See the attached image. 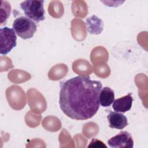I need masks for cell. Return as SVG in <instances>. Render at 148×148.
Listing matches in <instances>:
<instances>
[{"label": "cell", "mask_w": 148, "mask_h": 148, "mask_svg": "<svg viewBox=\"0 0 148 148\" xmlns=\"http://www.w3.org/2000/svg\"><path fill=\"white\" fill-rule=\"evenodd\" d=\"M88 147H104L106 148V146L101 140H98L95 138H94L92 139V140L90 142V145L88 146Z\"/></svg>", "instance_id": "obj_10"}, {"label": "cell", "mask_w": 148, "mask_h": 148, "mask_svg": "<svg viewBox=\"0 0 148 148\" xmlns=\"http://www.w3.org/2000/svg\"><path fill=\"white\" fill-rule=\"evenodd\" d=\"M107 119L109 127L111 128L122 130L128 124L127 117L120 112H110L108 114Z\"/></svg>", "instance_id": "obj_6"}, {"label": "cell", "mask_w": 148, "mask_h": 148, "mask_svg": "<svg viewBox=\"0 0 148 148\" xmlns=\"http://www.w3.org/2000/svg\"><path fill=\"white\" fill-rule=\"evenodd\" d=\"M109 147L132 148L134 140L131 135L127 131H120L118 134L108 140Z\"/></svg>", "instance_id": "obj_5"}, {"label": "cell", "mask_w": 148, "mask_h": 148, "mask_svg": "<svg viewBox=\"0 0 148 148\" xmlns=\"http://www.w3.org/2000/svg\"><path fill=\"white\" fill-rule=\"evenodd\" d=\"M86 24L87 31L91 34H99L103 29V21L95 15L87 18Z\"/></svg>", "instance_id": "obj_8"}, {"label": "cell", "mask_w": 148, "mask_h": 148, "mask_svg": "<svg viewBox=\"0 0 148 148\" xmlns=\"http://www.w3.org/2000/svg\"><path fill=\"white\" fill-rule=\"evenodd\" d=\"M132 102V93H128L125 96L114 100L112 107L115 112L125 113L131 109Z\"/></svg>", "instance_id": "obj_7"}, {"label": "cell", "mask_w": 148, "mask_h": 148, "mask_svg": "<svg viewBox=\"0 0 148 148\" xmlns=\"http://www.w3.org/2000/svg\"><path fill=\"white\" fill-rule=\"evenodd\" d=\"M100 81L77 76L60 83L59 105L68 117L76 120L91 119L99 108Z\"/></svg>", "instance_id": "obj_1"}, {"label": "cell", "mask_w": 148, "mask_h": 148, "mask_svg": "<svg viewBox=\"0 0 148 148\" xmlns=\"http://www.w3.org/2000/svg\"><path fill=\"white\" fill-rule=\"evenodd\" d=\"M12 27L16 34L23 39L32 38L37 30L36 23L25 16L16 18L13 21Z\"/></svg>", "instance_id": "obj_3"}, {"label": "cell", "mask_w": 148, "mask_h": 148, "mask_svg": "<svg viewBox=\"0 0 148 148\" xmlns=\"http://www.w3.org/2000/svg\"><path fill=\"white\" fill-rule=\"evenodd\" d=\"M99 103L102 107H108L114 100V92L109 87H103L99 94Z\"/></svg>", "instance_id": "obj_9"}, {"label": "cell", "mask_w": 148, "mask_h": 148, "mask_svg": "<svg viewBox=\"0 0 148 148\" xmlns=\"http://www.w3.org/2000/svg\"><path fill=\"white\" fill-rule=\"evenodd\" d=\"M17 45V36L13 28L4 27L0 29V53L7 54Z\"/></svg>", "instance_id": "obj_4"}, {"label": "cell", "mask_w": 148, "mask_h": 148, "mask_svg": "<svg viewBox=\"0 0 148 148\" xmlns=\"http://www.w3.org/2000/svg\"><path fill=\"white\" fill-rule=\"evenodd\" d=\"M43 3V0H27L22 2L20 6L27 17L39 23L45 19Z\"/></svg>", "instance_id": "obj_2"}]
</instances>
